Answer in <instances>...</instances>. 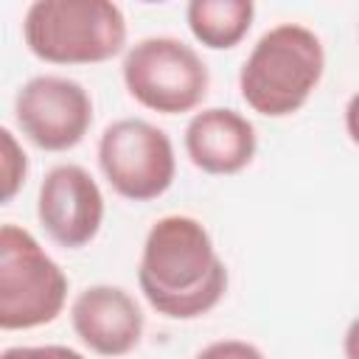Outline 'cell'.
<instances>
[{
    "label": "cell",
    "instance_id": "obj_13",
    "mask_svg": "<svg viewBox=\"0 0 359 359\" xmlns=\"http://www.w3.org/2000/svg\"><path fill=\"white\" fill-rule=\"evenodd\" d=\"M196 359H266V356L252 342H244V339H216V342L205 345L196 353Z\"/></svg>",
    "mask_w": 359,
    "mask_h": 359
},
{
    "label": "cell",
    "instance_id": "obj_8",
    "mask_svg": "<svg viewBox=\"0 0 359 359\" xmlns=\"http://www.w3.org/2000/svg\"><path fill=\"white\" fill-rule=\"evenodd\" d=\"M36 216L45 233L67 250L90 244L104 222V194L93 174L76 163L53 165L36 196Z\"/></svg>",
    "mask_w": 359,
    "mask_h": 359
},
{
    "label": "cell",
    "instance_id": "obj_12",
    "mask_svg": "<svg viewBox=\"0 0 359 359\" xmlns=\"http://www.w3.org/2000/svg\"><path fill=\"white\" fill-rule=\"evenodd\" d=\"M25 174H28V157H25L22 146L17 143V137L8 126H0V185H3L0 199L3 202L14 199V194L25 182Z\"/></svg>",
    "mask_w": 359,
    "mask_h": 359
},
{
    "label": "cell",
    "instance_id": "obj_3",
    "mask_svg": "<svg viewBox=\"0 0 359 359\" xmlns=\"http://www.w3.org/2000/svg\"><path fill=\"white\" fill-rule=\"evenodd\" d=\"M28 50L50 65H98L126 45V17L112 0H34L22 17Z\"/></svg>",
    "mask_w": 359,
    "mask_h": 359
},
{
    "label": "cell",
    "instance_id": "obj_1",
    "mask_svg": "<svg viewBox=\"0 0 359 359\" xmlns=\"http://www.w3.org/2000/svg\"><path fill=\"white\" fill-rule=\"evenodd\" d=\"M137 283L157 314L194 320L224 297L227 266L199 219L171 213L146 233Z\"/></svg>",
    "mask_w": 359,
    "mask_h": 359
},
{
    "label": "cell",
    "instance_id": "obj_11",
    "mask_svg": "<svg viewBox=\"0 0 359 359\" xmlns=\"http://www.w3.org/2000/svg\"><path fill=\"white\" fill-rule=\"evenodd\" d=\"M252 0H191L185 6V22L196 42L210 50L236 48L252 28Z\"/></svg>",
    "mask_w": 359,
    "mask_h": 359
},
{
    "label": "cell",
    "instance_id": "obj_6",
    "mask_svg": "<svg viewBox=\"0 0 359 359\" xmlns=\"http://www.w3.org/2000/svg\"><path fill=\"white\" fill-rule=\"evenodd\" d=\"M98 165L112 191L132 202L163 196L177 174L171 137L143 118H121L101 132Z\"/></svg>",
    "mask_w": 359,
    "mask_h": 359
},
{
    "label": "cell",
    "instance_id": "obj_2",
    "mask_svg": "<svg viewBox=\"0 0 359 359\" xmlns=\"http://www.w3.org/2000/svg\"><path fill=\"white\" fill-rule=\"evenodd\" d=\"M323 70L325 50L320 36L300 22H280L261 34L247 53L238 90L252 112L286 118L311 98Z\"/></svg>",
    "mask_w": 359,
    "mask_h": 359
},
{
    "label": "cell",
    "instance_id": "obj_4",
    "mask_svg": "<svg viewBox=\"0 0 359 359\" xmlns=\"http://www.w3.org/2000/svg\"><path fill=\"white\" fill-rule=\"evenodd\" d=\"M67 300V275L17 224L0 227V328L28 331L53 323Z\"/></svg>",
    "mask_w": 359,
    "mask_h": 359
},
{
    "label": "cell",
    "instance_id": "obj_15",
    "mask_svg": "<svg viewBox=\"0 0 359 359\" xmlns=\"http://www.w3.org/2000/svg\"><path fill=\"white\" fill-rule=\"evenodd\" d=\"M345 129H348V137L359 146V93H353L345 104Z\"/></svg>",
    "mask_w": 359,
    "mask_h": 359
},
{
    "label": "cell",
    "instance_id": "obj_5",
    "mask_svg": "<svg viewBox=\"0 0 359 359\" xmlns=\"http://www.w3.org/2000/svg\"><path fill=\"white\" fill-rule=\"evenodd\" d=\"M129 95L154 112H191L208 95L210 73L202 56L177 36H146L135 42L121 65Z\"/></svg>",
    "mask_w": 359,
    "mask_h": 359
},
{
    "label": "cell",
    "instance_id": "obj_16",
    "mask_svg": "<svg viewBox=\"0 0 359 359\" xmlns=\"http://www.w3.org/2000/svg\"><path fill=\"white\" fill-rule=\"evenodd\" d=\"M342 351H345V359H359V317L351 320V325L345 328Z\"/></svg>",
    "mask_w": 359,
    "mask_h": 359
},
{
    "label": "cell",
    "instance_id": "obj_9",
    "mask_svg": "<svg viewBox=\"0 0 359 359\" xmlns=\"http://www.w3.org/2000/svg\"><path fill=\"white\" fill-rule=\"evenodd\" d=\"M76 337L98 356H123L143 337V311L137 300L112 283H95L76 294L70 306Z\"/></svg>",
    "mask_w": 359,
    "mask_h": 359
},
{
    "label": "cell",
    "instance_id": "obj_14",
    "mask_svg": "<svg viewBox=\"0 0 359 359\" xmlns=\"http://www.w3.org/2000/svg\"><path fill=\"white\" fill-rule=\"evenodd\" d=\"M0 359H87L67 345H14L0 353Z\"/></svg>",
    "mask_w": 359,
    "mask_h": 359
},
{
    "label": "cell",
    "instance_id": "obj_7",
    "mask_svg": "<svg viewBox=\"0 0 359 359\" xmlns=\"http://www.w3.org/2000/svg\"><path fill=\"white\" fill-rule=\"evenodd\" d=\"M20 132L42 151H67L84 140L93 126L90 93L67 76H34L14 98Z\"/></svg>",
    "mask_w": 359,
    "mask_h": 359
},
{
    "label": "cell",
    "instance_id": "obj_10",
    "mask_svg": "<svg viewBox=\"0 0 359 359\" xmlns=\"http://www.w3.org/2000/svg\"><path fill=\"white\" fill-rule=\"evenodd\" d=\"M258 137L252 121L230 107H208L194 112L185 126V151L205 174H238L255 157Z\"/></svg>",
    "mask_w": 359,
    "mask_h": 359
}]
</instances>
